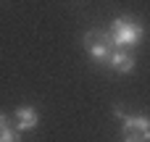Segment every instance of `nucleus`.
<instances>
[{"label":"nucleus","mask_w":150,"mask_h":142,"mask_svg":"<svg viewBox=\"0 0 150 142\" xmlns=\"http://www.w3.org/2000/svg\"><path fill=\"white\" fill-rule=\"evenodd\" d=\"M142 34H145L142 24H137L132 18H113V24L108 29V40H111L113 50H129V47L140 45Z\"/></svg>","instance_id":"f257e3e1"},{"label":"nucleus","mask_w":150,"mask_h":142,"mask_svg":"<svg viewBox=\"0 0 150 142\" xmlns=\"http://www.w3.org/2000/svg\"><path fill=\"white\" fill-rule=\"evenodd\" d=\"M84 47H87L92 63H98V66L108 63V58H111V53H113L111 40H108V32H100V29H90V32L84 34Z\"/></svg>","instance_id":"f03ea898"},{"label":"nucleus","mask_w":150,"mask_h":142,"mask_svg":"<svg viewBox=\"0 0 150 142\" xmlns=\"http://www.w3.org/2000/svg\"><path fill=\"white\" fill-rule=\"evenodd\" d=\"M121 132H124L127 142H150V119H145V116H127Z\"/></svg>","instance_id":"7ed1b4c3"},{"label":"nucleus","mask_w":150,"mask_h":142,"mask_svg":"<svg viewBox=\"0 0 150 142\" xmlns=\"http://www.w3.org/2000/svg\"><path fill=\"white\" fill-rule=\"evenodd\" d=\"M108 66L116 74H132L134 71V58H132L129 50H113L111 58H108Z\"/></svg>","instance_id":"20e7f679"},{"label":"nucleus","mask_w":150,"mask_h":142,"mask_svg":"<svg viewBox=\"0 0 150 142\" xmlns=\"http://www.w3.org/2000/svg\"><path fill=\"white\" fill-rule=\"evenodd\" d=\"M37 124H40V113L34 108H29V105L16 108V129L18 132H32Z\"/></svg>","instance_id":"39448f33"},{"label":"nucleus","mask_w":150,"mask_h":142,"mask_svg":"<svg viewBox=\"0 0 150 142\" xmlns=\"http://www.w3.org/2000/svg\"><path fill=\"white\" fill-rule=\"evenodd\" d=\"M0 142H21V132L16 126H8L3 134H0Z\"/></svg>","instance_id":"423d86ee"},{"label":"nucleus","mask_w":150,"mask_h":142,"mask_svg":"<svg viewBox=\"0 0 150 142\" xmlns=\"http://www.w3.org/2000/svg\"><path fill=\"white\" fill-rule=\"evenodd\" d=\"M5 129H8V116H5V113H0V134H3Z\"/></svg>","instance_id":"0eeeda50"}]
</instances>
